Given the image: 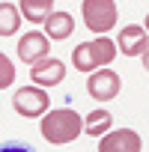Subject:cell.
<instances>
[{"instance_id":"cell-1","label":"cell","mask_w":149,"mask_h":152,"mask_svg":"<svg viewBox=\"0 0 149 152\" xmlns=\"http://www.w3.org/2000/svg\"><path fill=\"white\" fill-rule=\"evenodd\" d=\"M84 134V116L74 107H54L42 116V137L54 146H66Z\"/></svg>"},{"instance_id":"cell-2","label":"cell","mask_w":149,"mask_h":152,"mask_svg":"<svg viewBox=\"0 0 149 152\" xmlns=\"http://www.w3.org/2000/svg\"><path fill=\"white\" fill-rule=\"evenodd\" d=\"M113 57H116V42L107 39V36H96L93 42H81L72 51V66L78 72H84V75H90L96 69L110 66Z\"/></svg>"},{"instance_id":"cell-3","label":"cell","mask_w":149,"mask_h":152,"mask_svg":"<svg viewBox=\"0 0 149 152\" xmlns=\"http://www.w3.org/2000/svg\"><path fill=\"white\" fill-rule=\"evenodd\" d=\"M81 15H84V24L87 30L104 36L107 30L116 27V3L113 0H84V6H81Z\"/></svg>"},{"instance_id":"cell-4","label":"cell","mask_w":149,"mask_h":152,"mask_svg":"<svg viewBox=\"0 0 149 152\" xmlns=\"http://www.w3.org/2000/svg\"><path fill=\"white\" fill-rule=\"evenodd\" d=\"M48 104H51V99H48V93H45L42 87H24V90H18L15 99H12L15 113H21L24 119L45 116V113H48Z\"/></svg>"},{"instance_id":"cell-5","label":"cell","mask_w":149,"mask_h":152,"mask_svg":"<svg viewBox=\"0 0 149 152\" xmlns=\"http://www.w3.org/2000/svg\"><path fill=\"white\" fill-rule=\"evenodd\" d=\"M119 90H122V78H119L116 72H110V69H96V72H90L87 93H90L96 102H110V99L119 96Z\"/></svg>"},{"instance_id":"cell-6","label":"cell","mask_w":149,"mask_h":152,"mask_svg":"<svg viewBox=\"0 0 149 152\" xmlns=\"http://www.w3.org/2000/svg\"><path fill=\"white\" fill-rule=\"evenodd\" d=\"M143 140L134 128H110L99 140V152H140Z\"/></svg>"},{"instance_id":"cell-7","label":"cell","mask_w":149,"mask_h":152,"mask_svg":"<svg viewBox=\"0 0 149 152\" xmlns=\"http://www.w3.org/2000/svg\"><path fill=\"white\" fill-rule=\"evenodd\" d=\"M48 54H51V39L45 33H39V30L24 33V39L18 42V57L27 66H36L39 60H48Z\"/></svg>"},{"instance_id":"cell-8","label":"cell","mask_w":149,"mask_h":152,"mask_svg":"<svg viewBox=\"0 0 149 152\" xmlns=\"http://www.w3.org/2000/svg\"><path fill=\"white\" fill-rule=\"evenodd\" d=\"M30 78H33V87H57L63 78H66V63L57 60V57H48V60H39L36 66H30Z\"/></svg>"},{"instance_id":"cell-9","label":"cell","mask_w":149,"mask_h":152,"mask_svg":"<svg viewBox=\"0 0 149 152\" xmlns=\"http://www.w3.org/2000/svg\"><path fill=\"white\" fill-rule=\"evenodd\" d=\"M149 45V33L140 27V24H128L119 30V51L125 57H140Z\"/></svg>"},{"instance_id":"cell-10","label":"cell","mask_w":149,"mask_h":152,"mask_svg":"<svg viewBox=\"0 0 149 152\" xmlns=\"http://www.w3.org/2000/svg\"><path fill=\"white\" fill-rule=\"evenodd\" d=\"M45 30H48L45 33L48 39H69L74 33V18L69 12H51L45 18Z\"/></svg>"},{"instance_id":"cell-11","label":"cell","mask_w":149,"mask_h":152,"mask_svg":"<svg viewBox=\"0 0 149 152\" xmlns=\"http://www.w3.org/2000/svg\"><path fill=\"white\" fill-rule=\"evenodd\" d=\"M18 12L30 21V24H45V18L54 12V0H21Z\"/></svg>"},{"instance_id":"cell-12","label":"cell","mask_w":149,"mask_h":152,"mask_svg":"<svg viewBox=\"0 0 149 152\" xmlns=\"http://www.w3.org/2000/svg\"><path fill=\"white\" fill-rule=\"evenodd\" d=\"M110 125H113V113L104 110V107H99V110H93V113L84 119V134H90V137H102V134L110 131Z\"/></svg>"},{"instance_id":"cell-13","label":"cell","mask_w":149,"mask_h":152,"mask_svg":"<svg viewBox=\"0 0 149 152\" xmlns=\"http://www.w3.org/2000/svg\"><path fill=\"white\" fill-rule=\"evenodd\" d=\"M21 27V12L12 3H0V36H12Z\"/></svg>"},{"instance_id":"cell-14","label":"cell","mask_w":149,"mask_h":152,"mask_svg":"<svg viewBox=\"0 0 149 152\" xmlns=\"http://www.w3.org/2000/svg\"><path fill=\"white\" fill-rule=\"evenodd\" d=\"M12 81H15V66L6 54H0V90L12 87Z\"/></svg>"},{"instance_id":"cell-15","label":"cell","mask_w":149,"mask_h":152,"mask_svg":"<svg viewBox=\"0 0 149 152\" xmlns=\"http://www.w3.org/2000/svg\"><path fill=\"white\" fill-rule=\"evenodd\" d=\"M0 152H33V149H30L27 143H3Z\"/></svg>"},{"instance_id":"cell-16","label":"cell","mask_w":149,"mask_h":152,"mask_svg":"<svg viewBox=\"0 0 149 152\" xmlns=\"http://www.w3.org/2000/svg\"><path fill=\"white\" fill-rule=\"evenodd\" d=\"M140 57H143V66H146V72H149V45H146V51H143Z\"/></svg>"},{"instance_id":"cell-17","label":"cell","mask_w":149,"mask_h":152,"mask_svg":"<svg viewBox=\"0 0 149 152\" xmlns=\"http://www.w3.org/2000/svg\"><path fill=\"white\" fill-rule=\"evenodd\" d=\"M143 30H146V33H149V15H146V24H143Z\"/></svg>"}]
</instances>
